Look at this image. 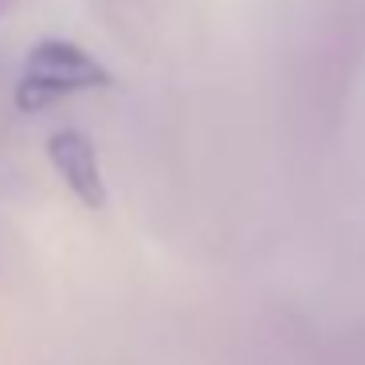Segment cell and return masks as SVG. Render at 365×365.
<instances>
[{
    "label": "cell",
    "instance_id": "cell-1",
    "mask_svg": "<svg viewBox=\"0 0 365 365\" xmlns=\"http://www.w3.org/2000/svg\"><path fill=\"white\" fill-rule=\"evenodd\" d=\"M110 75L87 56L79 51L75 43H59V40H48L32 51L24 67V79H20V106H43L59 95H71V91H87V87H106Z\"/></svg>",
    "mask_w": 365,
    "mask_h": 365
},
{
    "label": "cell",
    "instance_id": "cell-2",
    "mask_svg": "<svg viewBox=\"0 0 365 365\" xmlns=\"http://www.w3.org/2000/svg\"><path fill=\"white\" fill-rule=\"evenodd\" d=\"M51 153V165L59 169V177L67 181V189L91 208H103L106 189H103V173H98V158H95V145L79 134V130H63L48 142Z\"/></svg>",
    "mask_w": 365,
    "mask_h": 365
}]
</instances>
